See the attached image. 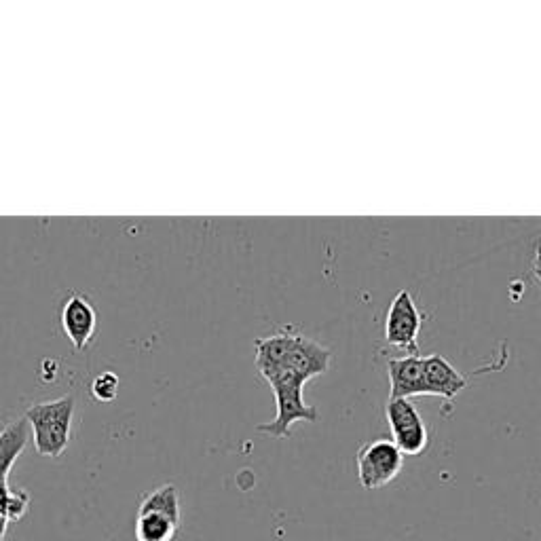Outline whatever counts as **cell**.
<instances>
[{
  "label": "cell",
  "mask_w": 541,
  "mask_h": 541,
  "mask_svg": "<svg viewBox=\"0 0 541 541\" xmlns=\"http://www.w3.org/2000/svg\"><path fill=\"white\" fill-rule=\"evenodd\" d=\"M28 493L26 491H7L5 497L0 499V514L9 520H20L28 510Z\"/></svg>",
  "instance_id": "obj_12"
},
{
  "label": "cell",
  "mask_w": 541,
  "mask_h": 541,
  "mask_svg": "<svg viewBox=\"0 0 541 541\" xmlns=\"http://www.w3.org/2000/svg\"><path fill=\"white\" fill-rule=\"evenodd\" d=\"M180 529V518L157 510H138L136 539L138 541H174Z\"/></svg>",
  "instance_id": "obj_10"
},
{
  "label": "cell",
  "mask_w": 541,
  "mask_h": 541,
  "mask_svg": "<svg viewBox=\"0 0 541 541\" xmlns=\"http://www.w3.org/2000/svg\"><path fill=\"white\" fill-rule=\"evenodd\" d=\"M28 438H30V427L26 419L15 421L0 432V478H9L13 463L26 449Z\"/></svg>",
  "instance_id": "obj_11"
},
{
  "label": "cell",
  "mask_w": 541,
  "mask_h": 541,
  "mask_svg": "<svg viewBox=\"0 0 541 541\" xmlns=\"http://www.w3.org/2000/svg\"><path fill=\"white\" fill-rule=\"evenodd\" d=\"M387 372H389V400H408L413 396H427L421 356L391 358L387 362Z\"/></svg>",
  "instance_id": "obj_8"
},
{
  "label": "cell",
  "mask_w": 541,
  "mask_h": 541,
  "mask_svg": "<svg viewBox=\"0 0 541 541\" xmlns=\"http://www.w3.org/2000/svg\"><path fill=\"white\" fill-rule=\"evenodd\" d=\"M402 465L404 455L387 438L372 440L358 451V478L368 491L387 487L389 482H394L402 472Z\"/></svg>",
  "instance_id": "obj_3"
},
{
  "label": "cell",
  "mask_w": 541,
  "mask_h": 541,
  "mask_svg": "<svg viewBox=\"0 0 541 541\" xmlns=\"http://www.w3.org/2000/svg\"><path fill=\"white\" fill-rule=\"evenodd\" d=\"M74 417V398L39 402L26 410V423L34 438V449L43 457H60L70 442V427Z\"/></svg>",
  "instance_id": "obj_1"
},
{
  "label": "cell",
  "mask_w": 541,
  "mask_h": 541,
  "mask_svg": "<svg viewBox=\"0 0 541 541\" xmlns=\"http://www.w3.org/2000/svg\"><path fill=\"white\" fill-rule=\"evenodd\" d=\"M62 326L74 349L83 351L89 347L98 326V315L89 298L81 294H72L68 298L62 309Z\"/></svg>",
  "instance_id": "obj_7"
},
{
  "label": "cell",
  "mask_w": 541,
  "mask_h": 541,
  "mask_svg": "<svg viewBox=\"0 0 541 541\" xmlns=\"http://www.w3.org/2000/svg\"><path fill=\"white\" fill-rule=\"evenodd\" d=\"M265 377L269 385L273 387V394L277 400V417L271 423L258 425L256 429L263 434H269L273 438H288L290 436V427L296 421H317V410L309 406L303 398V387L305 381L301 377H296L294 372L288 368H275L265 372Z\"/></svg>",
  "instance_id": "obj_2"
},
{
  "label": "cell",
  "mask_w": 541,
  "mask_h": 541,
  "mask_svg": "<svg viewBox=\"0 0 541 541\" xmlns=\"http://www.w3.org/2000/svg\"><path fill=\"white\" fill-rule=\"evenodd\" d=\"M5 529H7V518L0 514V541H3V537H5Z\"/></svg>",
  "instance_id": "obj_14"
},
{
  "label": "cell",
  "mask_w": 541,
  "mask_h": 541,
  "mask_svg": "<svg viewBox=\"0 0 541 541\" xmlns=\"http://www.w3.org/2000/svg\"><path fill=\"white\" fill-rule=\"evenodd\" d=\"M419 330L421 313L408 290H400L389 305L385 317V341L387 345L406 351L408 356H419Z\"/></svg>",
  "instance_id": "obj_4"
},
{
  "label": "cell",
  "mask_w": 541,
  "mask_h": 541,
  "mask_svg": "<svg viewBox=\"0 0 541 541\" xmlns=\"http://www.w3.org/2000/svg\"><path fill=\"white\" fill-rule=\"evenodd\" d=\"M91 394L98 402L115 400L119 394V377L115 372H102V375L91 383Z\"/></svg>",
  "instance_id": "obj_13"
},
{
  "label": "cell",
  "mask_w": 541,
  "mask_h": 541,
  "mask_svg": "<svg viewBox=\"0 0 541 541\" xmlns=\"http://www.w3.org/2000/svg\"><path fill=\"white\" fill-rule=\"evenodd\" d=\"M423 379L427 396H442L446 400H453L468 385V379L438 353L423 358Z\"/></svg>",
  "instance_id": "obj_9"
},
{
  "label": "cell",
  "mask_w": 541,
  "mask_h": 541,
  "mask_svg": "<svg viewBox=\"0 0 541 541\" xmlns=\"http://www.w3.org/2000/svg\"><path fill=\"white\" fill-rule=\"evenodd\" d=\"M387 421L391 436H394V442L398 446V451L406 457H417L421 455L427 444H429V434L427 427L419 415V410L413 406L410 400H389L387 404Z\"/></svg>",
  "instance_id": "obj_5"
},
{
  "label": "cell",
  "mask_w": 541,
  "mask_h": 541,
  "mask_svg": "<svg viewBox=\"0 0 541 541\" xmlns=\"http://www.w3.org/2000/svg\"><path fill=\"white\" fill-rule=\"evenodd\" d=\"M330 362H332V353L328 347L305 337V334L301 332H294L288 356L284 358V364L277 368H288L296 377H301L307 383L313 377L324 375V372L330 368Z\"/></svg>",
  "instance_id": "obj_6"
}]
</instances>
